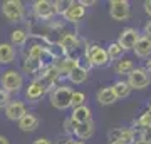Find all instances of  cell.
Segmentation results:
<instances>
[{"instance_id": "603a6c76", "label": "cell", "mask_w": 151, "mask_h": 144, "mask_svg": "<svg viewBox=\"0 0 151 144\" xmlns=\"http://www.w3.org/2000/svg\"><path fill=\"white\" fill-rule=\"evenodd\" d=\"M118 141H121L123 144H133V143H134V131H133V129L119 128V131H118Z\"/></svg>"}, {"instance_id": "f546056e", "label": "cell", "mask_w": 151, "mask_h": 144, "mask_svg": "<svg viewBox=\"0 0 151 144\" xmlns=\"http://www.w3.org/2000/svg\"><path fill=\"white\" fill-rule=\"evenodd\" d=\"M9 94H7L5 91H2V89H0V107L2 106H7V104H9Z\"/></svg>"}, {"instance_id": "d4e9b609", "label": "cell", "mask_w": 151, "mask_h": 144, "mask_svg": "<svg viewBox=\"0 0 151 144\" xmlns=\"http://www.w3.org/2000/svg\"><path fill=\"white\" fill-rule=\"evenodd\" d=\"M82 106H86V94L81 91H74L72 97H70V107L76 109V107H82Z\"/></svg>"}, {"instance_id": "4316f807", "label": "cell", "mask_w": 151, "mask_h": 144, "mask_svg": "<svg viewBox=\"0 0 151 144\" xmlns=\"http://www.w3.org/2000/svg\"><path fill=\"white\" fill-rule=\"evenodd\" d=\"M138 126H141V129H146V128H151V112L150 111H145L143 114L139 116L138 119Z\"/></svg>"}, {"instance_id": "9a60e30c", "label": "cell", "mask_w": 151, "mask_h": 144, "mask_svg": "<svg viewBox=\"0 0 151 144\" xmlns=\"http://www.w3.org/2000/svg\"><path fill=\"white\" fill-rule=\"evenodd\" d=\"M70 119H72L76 124L87 123V121H91V109H89L87 106L76 107V109H72V116H70Z\"/></svg>"}, {"instance_id": "e575fe53", "label": "cell", "mask_w": 151, "mask_h": 144, "mask_svg": "<svg viewBox=\"0 0 151 144\" xmlns=\"http://www.w3.org/2000/svg\"><path fill=\"white\" fill-rule=\"evenodd\" d=\"M0 144H10V143H9V139H7L5 136H2V134H0Z\"/></svg>"}, {"instance_id": "277c9868", "label": "cell", "mask_w": 151, "mask_h": 144, "mask_svg": "<svg viewBox=\"0 0 151 144\" xmlns=\"http://www.w3.org/2000/svg\"><path fill=\"white\" fill-rule=\"evenodd\" d=\"M151 82V77L148 74V70L143 69V67H138V69H133L128 74V85H129V89H145L148 87Z\"/></svg>"}, {"instance_id": "f35d334b", "label": "cell", "mask_w": 151, "mask_h": 144, "mask_svg": "<svg viewBox=\"0 0 151 144\" xmlns=\"http://www.w3.org/2000/svg\"><path fill=\"white\" fill-rule=\"evenodd\" d=\"M109 144H123L121 141H114V143H109Z\"/></svg>"}, {"instance_id": "74e56055", "label": "cell", "mask_w": 151, "mask_h": 144, "mask_svg": "<svg viewBox=\"0 0 151 144\" xmlns=\"http://www.w3.org/2000/svg\"><path fill=\"white\" fill-rule=\"evenodd\" d=\"M133 144H150V143H145V141H141V139H138V141H134Z\"/></svg>"}, {"instance_id": "30bf717a", "label": "cell", "mask_w": 151, "mask_h": 144, "mask_svg": "<svg viewBox=\"0 0 151 144\" xmlns=\"http://www.w3.org/2000/svg\"><path fill=\"white\" fill-rule=\"evenodd\" d=\"M25 114H27L25 104L20 102V101L9 102L5 106V116H7V119H10V121H20Z\"/></svg>"}, {"instance_id": "7402d4cb", "label": "cell", "mask_w": 151, "mask_h": 144, "mask_svg": "<svg viewBox=\"0 0 151 144\" xmlns=\"http://www.w3.org/2000/svg\"><path fill=\"white\" fill-rule=\"evenodd\" d=\"M133 69H134V65L129 59H119L116 64V74L118 75H128Z\"/></svg>"}, {"instance_id": "44dd1931", "label": "cell", "mask_w": 151, "mask_h": 144, "mask_svg": "<svg viewBox=\"0 0 151 144\" xmlns=\"http://www.w3.org/2000/svg\"><path fill=\"white\" fill-rule=\"evenodd\" d=\"M29 39V34L24 30V29H15L14 32L10 34V45L14 47V45H25V42H27Z\"/></svg>"}, {"instance_id": "d6a6232c", "label": "cell", "mask_w": 151, "mask_h": 144, "mask_svg": "<svg viewBox=\"0 0 151 144\" xmlns=\"http://www.w3.org/2000/svg\"><path fill=\"white\" fill-rule=\"evenodd\" d=\"M34 144H50V141H49L47 138H39L34 141Z\"/></svg>"}, {"instance_id": "ac0fdd59", "label": "cell", "mask_w": 151, "mask_h": 144, "mask_svg": "<svg viewBox=\"0 0 151 144\" xmlns=\"http://www.w3.org/2000/svg\"><path fill=\"white\" fill-rule=\"evenodd\" d=\"M15 59V49L10 44H0V64H10Z\"/></svg>"}, {"instance_id": "484cf974", "label": "cell", "mask_w": 151, "mask_h": 144, "mask_svg": "<svg viewBox=\"0 0 151 144\" xmlns=\"http://www.w3.org/2000/svg\"><path fill=\"white\" fill-rule=\"evenodd\" d=\"M24 72H27V74H37L39 70L42 69L40 67V64L39 62H35V60L29 59V57H25V60H24Z\"/></svg>"}, {"instance_id": "5bb4252c", "label": "cell", "mask_w": 151, "mask_h": 144, "mask_svg": "<svg viewBox=\"0 0 151 144\" xmlns=\"http://www.w3.org/2000/svg\"><path fill=\"white\" fill-rule=\"evenodd\" d=\"M133 50H134V54L138 55V57L146 59V57H150L151 55V42L143 35V37L138 39V42H136V45H134Z\"/></svg>"}, {"instance_id": "1f68e13d", "label": "cell", "mask_w": 151, "mask_h": 144, "mask_svg": "<svg viewBox=\"0 0 151 144\" xmlns=\"http://www.w3.org/2000/svg\"><path fill=\"white\" fill-rule=\"evenodd\" d=\"M143 5H145V10H146V14H148V15L151 17V0H146V2L143 4Z\"/></svg>"}, {"instance_id": "8fae6325", "label": "cell", "mask_w": 151, "mask_h": 144, "mask_svg": "<svg viewBox=\"0 0 151 144\" xmlns=\"http://www.w3.org/2000/svg\"><path fill=\"white\" fill-rule=\"evenodd\" d=\"M45 92H47V87H45L39 79H35V80H32V82L29 84L27 91H25V97H27V101L35 102V101H39Z\"/></svg>"}, {"instance_id": "836d02e7", "label": "cell", "mask_w": 151, "mask_h": 144, "mask_svg": "<svg viewBox=\"0 0 151 144\" xmlns=\"http://www.w3.org/2000/svg\"><path fill=\"white\" fill-rule=\"evenodd\" d=\"M81 4H82L84 7H87V5H94L96 2H94V0H84V2H81Z\"/></svg>"}, {"instance_id": "f1b7e54d", "label": "cell", "mask_w": 151, "mask_h": 144, "mask_svg": "<svg viewBox=\"0 0 151 144\" xmlns=\"http://www.w3.org/2000/svg\"><path fill=\"white\" fill-rule=\"evenodd\" d=\"M141 141L145 143H150L151 144V128H146V129H141V136H139Z\"/></svg>"}, {"instance_id": "8992f818", "label": "cell", "mask_w": 151, "mask_h": 144, "mask_svg": "<svg viewBox=\"0 0 151 144\" xmlns=\"http://www.w3.org/2000/svg\"><path fill=\"white\" fill-rule=\"evenodd\" d=\"M86 59L89 60V64L92 67H103L109 62L108 52L104 47H99V45H89L86 47Z\"/></svg>"}, {"instance_id": "6da1fadb", "label": "cell", "mask_w": 151, "mask_h": 144, "mask_svg": "<svg viewBox=\"0 0 151 144\" xmlns=\"http://www.w3.org/2000/svg\"><path fill=\"white\" fill-rule=\"evenodd\" d=\"M0 84H2V91H5L7 94L10 92H19L24 85V77L19 70L15 69H10V70H5L2 77H0Z\"/></svg>"}, {"instance_id": "7c38bea8", "label": "cell", "mask_w": 151, "mask_h": 144, "mask_svg": "<svg viewBox=\"0 0 151 144\" xmlns=\"http://www.w3.org/2000/svg\"><path fill=\"white\" fill-rule=\"evenodd\" d=\"M59 45L62 47V50L67 54H70L74 49H77L79 45V39L74 32H64L60 35V40H59Z\"/></svg>"}, {"instance_id": "8d00e7d4", "label": "cell", "mask_w": 151, "mask_h": 144, "mask_svg": "<svg viewBox=\"0 0 151 144\" xmlns=\"http://www.w3.org/2000/svg\"><path fill=\"white\" fill-rule=\"evenodd\" d=\"M146 70H148V72H151V57H150V60L146 62Z\"/></svg>"}, {"instance_id": "4dcf8cb0", "label": "cell", "mask_w": 151, "mask_h": 144, "mask_svg": "<svg viewBox=\"0 0 151 144\" xmlns=\"http://www.w3.org/2000/svg\"><path fill=\"white\" fill-rule=\"evenodd\" d=\"M145 34H146L145 37L151 42V22H148V24H146V27H145Z\"/></svg>"}, {"instance_id": "52a82bcc", "label": "cell", "mask_w": 151, "mask_h": 144, "mask_svg": "<svg viewBox=\"0 0 151 144\" xmlns=\"http://www.w3.org/2000/svg\"><path fill=\"white\" fill-rule=\"evenodd\" d=\"M138 39H139V32L136 30V29H124L119 32V39H118V44L123 47V50H129V49H134L136 42H138Z\"/></svg>"}, {"instance_id": "7a4b0ae2", "label": "cell", "mask_w": 151, "mask_h": 144, "mask_svg": "<svg viewBox=\"0 0 151 144\" xmlns=\"http://www.w3.org/2000/svg\"><path fill=\"white\" fill-rule=\"evenodd\" d=\"M72 89L69 85H60L57 89L50 92V104L59 109V111H65L70 107V97H72Z\"/></svg>"}, {"instance_id": "cb8c5ba5", "label": "cell", "mask_w": 151, "mask_h": 144, "mask_svg": "<svg viewBox=\"0 0 151 144\" xmlns=\"http://www.w3.org/2000/svg\"><path fill=\"white\" fill-rule=\"evenodd\" d=\"M106 52H108V57L109 59H113V60H119V59H123V47L119 45L118 42H114L109 45V49H106Z\"/></svg>"}, {"instance_id": "ab89813d", "label": "cell", "mask_w": 151, "mask_h": 144, "mask_svg": "<svg viewBox=\"0 0 151 144\" xmlns=\"http://www.w3.org/2000/svg\"><path fill=\"white\" fill-rule=\"evenodd\" d=\"M148 111H150V112H151V104H150V107H148Z\"/></svg>"}, {"instance_id": "83f0119b", "label": "cell", "mask_w": 151, "mask_h": 144, "mask_svg": "<svg viewBox=\"0 0 151 144\" xmlns=\"http://www.w3.org/2000/svg\"><path fill=\"white\" fill-rule=\"evenodd\" d=\"M76 128H77V124H76L72 119H64V131H65L67 136H69V134H74Z\"/></svg>"}, {"instance_id": "e0dca14e", "label": "cell", "mask_w": 151, "mask_h": 144, "mask_svg": "<svg viewBox=\"0 0 151 144\" xmlns=\"http://www.w3.org/2000/svg\"><path fill=\"white\" fill-rule=\"evenodd\" d=\"M19 128L22 131H25V133H30V131H35L39 128V119L34 116V114H25L24 117L19 121Z\"/></svg>"}, {"instance_id": "9c48e42d", "label": "cell", "mask_w": 151, "mask_h": 144, "mask_svg": "<svg viewBox=\"0 0 151 144\" xmlns=\"http://www.w3.org/2000/svg\"><path fill=\"white\" fill-rule=\"evenodd\" d=\"M86 15V7L82 5L81 2H69V5L62 12L64 20L67 22H79L82 20V17Z\"/></svg>"}, {"instance_id": "3957f363", "label": "cell", "mask_w": 151, "mask_h": 144, "mask_svg": "<svg viewBox=\"0 0 151 144\" xmlns=\"http://www.w3.org/2000/svg\"><path fill=\"white\" fill-rule=\"evenodd\" d=\"M2 12L7 17V20H10V22H22V19L25 15L24 4L19 2V0H7V2H4Z\"/></svg>"}, {"instance_id": "5b68a950", "label": "cell", "mask_w": 151, "mask_h": 144, "mask_svg": "<svg viewBox=\"0 0 151 144\" xmlns=\"http://www.w3.org/2000/svg\"><path fill=\"white\" fill-rule=\"evenodd\" d=\"M109 15L113 17V20L124 22L128 20L131 15V7L128 0H113L109 2Z\"/></svg>"}, {"instance_id": "ffe728a7", "label": "cell", "mask_w": 151, "mask_h": 144, "mask_svg": "<svg viewBox=\"0 0 151 144\" xmlns=\"http://www.w3.org/2000/svg\"><path fill=\"white\" fill-rule=\"evenodd\" d=\"M111 91H113V94L116 96V99H124V97H128L131 94L129 85H128V82H124V80L114 82L113 87H111Z\"/></svg>"}, {"instance_id": "d590c367", "label": "cell", "mask_w": 151, "mask_h": 144, "mask_svg": "<svg viewBox=\"0 0 151 144\" xmlns=\"http://www.w3.org/2000/svg\"><path fill=\"white\" fill-rule=\"evenodd\" d=\"M67 144H84V141H72V139H69Z\"/></svg>"}, {"instance_id": "d6986e66", "label": "cell", "mask_w": 151, "mask_h": 144, "mask_svg": "<svg viewBox=\"0 0 151 144\" xmlns=\"http://www.w3.org/2000/svg\"><path fill=\"white\" fill-rule=\"evenodd\" d=\"M116 101H118V99H116V96L113 94L111 87H103V89H99V92H97V102H99L101 106H111V104H114Z\"/></svg>"}, {"instance_id": "4fadbf2b", "label": "cell", "mask_w": 151, "mask_h": 144, "mask_svg": "<svg viewBox=\"0 0 151 144\" xmlns=\"http://www.w3.org/2000/svg\"><path fill=\"white\" fill-rule=\"evenodd\" d=\"M94 131H96V124H94V121L91 119V121H87V123L77 124V128H76L74 134H76L79 139H81V141H84V139L92 138Z\"/></svg>"}, {"instance_id": "ba28073f", "label": "cell", "mask_w": 151, "mask_h": 144, "mask_svg": "<svg viewBox=\"0 0 151 144\" xmlns=\"http://www.w3.org/2000/svg\"><path fill=\"white\" fill-rule=\"evenodd\" d=\"M34 14L37 19L40 20H49L55 15V10H54V4L49 2V0H37L34 2V7H32Z\"/></svg>"}, {"instance_id": "2e32d148", "label": "cell", "mask_w": 151, "mask_h": 144, "mask_svg": "<svg viewBox=\"0 0 151 144\" xmlns=\"http://www.w3.org/2000/svg\"><path fill=\"white\" fill-rule=\"evenodd\" d=\"M87 75H89V74H87L86 67L77 65V67H74V69L67 74V79H69L72 84H82V82H86V80H87Z\"/></svg>"}]
</instances>
